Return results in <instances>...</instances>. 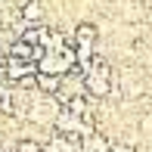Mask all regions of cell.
<instances>
[{"label":"cell","instance_id":"cell-12","mask_svg":"<svg viewBox=\"0 0 152 152\" xmlns=\"http://www.w3.org/2000/svg\"><path fill=\"white\" fill-rule=\"evenodd\" d=\"M149 19H152V10H149Z\"/></svg>","mask_w":152,"mask_h":152},{"label":"cell","instance_id":"cell-2","mask_svg":"<svg viewBox=\"0 0 152 152\" xmlns=\"http://www.w3.org/2000/svg\"><path fill=\"white\" fill-rule=\"evenodd\" d=\"M53 130H56V134H84L81 115L68 112V109H59V112H56V118H53Z\"/></svg>","mask_w":152,"mask_h":152},{"label":"cell","instance_id":"cell-4","mask_svg":"<svg viewBox=\"0 0 152 152\" xmlns=\"http://www.w3.org/2000/svg\"><path fill=\"white\" fill-rule=\"evenodd\" d=\"M84 152H112V143L99 130H93V134H84Z\"/></svg>","mask_w":152,"mask_h":152},{"label":"cell","instance_id":"cell-10","mask_svg":"<svg viewBox=\"0 0 152 152\" xmlns=\"http://www.w3.org/2000/svg\"><path fill=\"white\" fill-rule=\"evenodd\" d=\"M112 152H137V146H130V143H112Z\"/></svg>","mask_w":152,"mask_h":152},{"label":"cell","instance_id":"cell-5","mask_svg":"<svg viewBox=\"0 0 152 152\" xmlns=\"http://www.w3.org/2000/svg\"><path fill=\"white\" fill-rule=\"evenodd\" d=\"M96 37H99V31H96V25H90V22H81L78 28H75V44H93Z\"/></svg>","mask_w":152,"mask_h":152},{"label":"cell","instance_id":"cell-8","mask_svg":"<svg viewBox=\"0 0 152 152\" xmlns=\"http://www.w3.org/2000/svg\"><path fill=\"white\" fill-rule=\"evenodd\" d=\"M40 149H44V143H40V140H34V137H22V140L12 143L10 152H40Z\"/></svg>","mask_w":152,"mask_h":152},{"label":"cell","instance_id":"cell-1","mask_svg":"<svg viewBox=\"0 0 152 152\" xmlns=\"http://www.w3.org/2000/svg\"><path fill=\"white\" fill-rule=\"evenodd\" d=\"M37 72V65L34 62H25V59H12V56H6V62H3V78L6 81H22V78H28V75H34Z\"/></svg>","mask_w":152,"mask_h":152},{"label":"cell","instance_id":"cell-9","mask_svg":"<svg viewBox=\"0 0 152 152\" xmlns=\"http://www.w3.org/2000/svg\"><path fill=\"white\" fill-rule=\"evenodd\" d=\"M137 127H140V134H143V137H152V115H143Z\"/></svg>","mask_w":152,"mask_h":152},{"label":"cell","instance_id":"cell-7","mask_svg":"<svg viewBox=\"0 0 152 152\" xmlns=\"http://www.w3.org/2000/svg\"><path fill=\"white\" fill-rule=\"evenodd\" d=\"M19 12H22V19H25V22L37 25V22H40V16H44V6H40L37 0H31V3H25L22 10H19Z\"/></svg>","mask_w":152,"mask_h":152},{"label":"cell","instance_id":"cell-3","mask_svg":"<svg viewBox=\"0 0 152 152\" xmlns=\"http://www.w3.org/2000/svg\"><path fill=\"white\" fill-rule=\"evenodd\" d=\"M59 81L62 78H56V75H34V90L37 93H44V96H56L59 93Z\"/></svg>","mask_w":152,"mask_h":152},{"label":"cell","instance_id":"cell-11","mask_svg":"<svg viewBox=\"0 0 152 152\" xmlns=\"http://www.w3.org/2000/svg\"><path fill=\"white\" fill-rule=\"evenodd\" d=\"M12 3H16L19 10H22V6H25V3H31V0H12Z\"/></svg>","mask_w":152,"mask_h":152},{"label":"cell","instance_id":"cell-6","mask_svg":"<svg viewBox=\"0 0 152 152\" xmlns=\"http://www.w3.org/2000/svg\"><path fill=\"white\" fill-rule=\"evenodd\" d=\"M0 115H16V90L0 87Z\"/></svg>","mask_w":152,"mask_h":152}]
</instances>
